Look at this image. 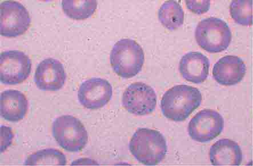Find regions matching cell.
Here are the masks:
<instances>
[{
  "label": "cell",
  "mask_w": 253,
  "mask_h": 166,
  "mask_svg": "<svg viewBox=\"0 0 253 166\" xmlns=\"http://www.w3.org/2000/svg\"><path fill=\"white\" fill-rule=\"evenodd\" d=\"M62 6L66 15L71 19L84 20L93 15L97 8V2L95 0H63Z\"/></svg>",
  "instance_id": "17"
},
{
  "label": "cell",
  "mask_w": 253,
  "mask_h": 166,
  "mask_svg": "<svg viewBox=\"0 0 253 166\" xmlns=\"http://www.w3.org/2000/svg\"><path fill=\"white\" fill-rule=\"evenodd\" d=\"M201 92L188 85H177L164 94L161 101V109L167 119L175 121H185L200 106Z\"/></svg>",
  "instance_id": "1"
},
{
  "label": "cell",
  "mask_w": 253,
  "mask_h": 166,
  "mask_svg": "<svg viewBox=\"0 0 253 166\" xmlns=\"http://www.w3.org/2000/svg\"><path fill=\"white\" fill-rule=\"evenodd\" d=\"M188 9L194 13L202 14L207 13L210 9L211 1H186Z\"/></svg>",
  "instance_id": "20"
},
{
  "label": "cell",
  "mask_w": 253,
  "mask_h": 166,
  "mask_svg": "<svg viewBox=\"0 0 253 166\" xmlns=\"http://www.w3.org/2000/svg\"><path fill=\"white\" fill-rule=\"evenodd\" d=\"M223 128L224 120L221 114L214 110L204 109L190 120L188 132L194 141L205 143L217 137Z\"/></svg>",
  "instance_id": "8"
},
{
  "label": "cell",
  "mask_w": 253,
  "mask_h": 166,
  "mask_svg": "<svg viewBox=\"0 0 253 166\" xmlns=\"http://www.w3.org/2000/svg\"><path fill=\"white\" fill-rule=\"evenodd\" d=\"M67 79L64 66L53 58L42 61L37 67L35 82L39 90L57 91L64 87Z\"/></svg>",
  "instance_id": "11"
},
{
  "label": "cell",
  "mask_w": 253,
  "mask_h": 166,
  "mask_svg": "<svg viewBox=\"0 0 253 166\" xmlns=\"http://www.w3.org/2000/svg\"><path fill=\"white\" fill-rule=\"evenodd\" d=\"M210 156L213 166H240L243 161V152L239 145L226 138L218 140L211 146Z\"/></svg>",
  "instance_id": "15"
},
{
  "label": "cell",
  "mask_w": 253,
  "mask_h": 166,
  "mask_svg": "<svg viewBox=\"0 0 253 166\" xmlns=\"http://www.w3.org/2000/svg\"><path fill=\"white\" fill-rule=\"evenodd\" d=\"M123 105L128 112L136 116H145L156 109L157 95L153 88L144 83H134L125 91Z\"/></svg>",
  "instance_id": "9"
},
{
  "label": "cell",
  "mask_w": 253,
  "mask_h": 166,
  "mask_svg": "<svg viewBox=\"0 0 253 166\" xmlns=\"http://www.w3.org/2000/svg\"><path fill=\"white\" fill-rule=\"evenodd\" d=\"M159 19L165 28L174 31L180 28L184 21V12L182 6L175 1H167L160 7Z\"/></svg>",
  "instance_id": "16"
},
{
  "label": "cell",
  "mask_w": 253,
  "mask_h": 166,
  "mask_svg": "<svg viewBox=\"0 0 253 166\" xmlns=\"http://www.w3.org/2000/svg\"><path fill=\"white\" fill-rule=\"evenodd\" d=\"M29 103L27 97L21 92L6 90L0 97V114L3 119L17 123L27 115Z\"/></svg>",
  "instance_id": "14"
},
{
  "label": "cell",
  "mask_w": 253,
  "mask_h": 166,
  "mask_svg": "<svg viewBox=\"0 0 253 166\" xmlns=\"http://www.w3.org/2000/svg\"><path fill=\"white\" fill-rule=\"evenodd\" d=\"M31 59L18 50L6 51L0 55V80L6 85L23 83L30 75Z\"/></svg>",
  "instance_id": "7"
},
{
  "label": "cell",
  "mask_w": 253,
  "mask_h": 166,
  "mask_svg": "<svg viewBox=\"0 0 253 166\" xmlns=\"http://www.w3.org/2000/svg\"><path fill=\"white\" fill-rule=\"evenodd\" d=\"M113 95L111 84L102 78H91L81 85L78 99L85 108L96 110L102 108L111 100Z\"/></svg>",
  "instance_id": "10"
},
{
  "label": "cell",
  "mask_w": 253,
  "mask_h": 166,
  "mask_svg": "<svg viewBox=\"0 0 253 166\" xmlns=\"http://www.w3.org/2000/svg\"><path fill=\"white\" fill-rule=\"evenodd\" d=\"M247 72V66L241 58L227 55L220 59L214 66L212 75L219 84L234 86L241 82Z\"/></svg>",
  "instance_id": "12"
},
{
  "label": "cell",
  "mask_w": 253,
  "mask_h": 166,
  "mask_svg": "<svg viewBox=\"0 0 253 166\" xmlns=\"http://www.w3.org/2000/svg\"><path fill=\"white\" fill-rule=\"evenodd\" d=\"M230 14L238 24L250 27L253 24V1L234 0L229 6Z\"/></svg>",
  "instance_id": "19"
},
{
  "label": "cell",
  "mask_w": 253,
  "mask_h": 166,
  "mask_svg": "<svg viewBox=\"0 0 253 166\" xmlns=\"http://www.w3.org/2000/svg\"><path fill=\"white\" fill-rule=\"evenodd\" d=\"M67 164V158L61 151L55 149H46L30 155L25 161L24 165L64 166Z\"/></svg>",
  "instance_id": "18"
},
{
  "label": "cell",
  "mask_w": 253,
  "mask_h": 166,
  "mask_svg": "<svg viewBox=\"0 0 253 166\" xmlns=\"http://www.w3.org/2000/svg\"><path fill=\"white\" fill-rule=\"evenodd\" d=\"M52 133L58 145L68 152H79L88 141L85 127L79 119L71 115L57 118L53 123Z\"/></svg>",
  "instance_id": "5"
},
{
  "label": "cell",
  "mask_w": 253,
  "mask_h": 166,
  "mask_svg": "<svg viewBox=\"0 0 253 166\" xmlns=\"http://www.w3.org/2000/svg\"><path fill=\"white\" fill-rule=\"evenodd\" d=\"M195 38L202 49L208 53H218L229 46L232 34L224 21L211 17L202 20L197 25Z\"/></svg>",
  "instance_id": "4"
},
{
  "label": "cell",
  "mask_w": 253,
  "mask_h": 166,
  "mask_svg": "<svg viewBox=\"0 0 253 166\" xmlns=\"http://www.w3.org/2000/svg\"><path fill=\"white\" fill-rule=\"evenodd\" d=\"M31 23L28 11L21 3L3 1L0 5V33L7 38H16L24 34Z\"/></svg>",
  "instance_id": "6"
},
{
  "label": "cell",
  "mask_w": 253,
  "mask_h": 166,
  "mask_svg": "<svg viewBox=\"0 0 253 166\" xmlns=\"http://www.w3.org/2000/svg\"><path fill=\"white\" fill-rule=\"evenodd\" d=\"M210 68L209 59L195 51L183 55L179 64V71L183 78L194 84L203 83L207 80Z\"/></svg>",
  "instance_id": "13"
},
{
  "label": "cell",
  "mask_w": 253,
  "mask_h": 166,
  "mask_svg": "<svg viewBox=\"0 0 253 166\" xmlns=\"http://www.w3.org/2000/svg\"><path fill=\"white\" fill-rule=\"evenodd\" d=\"M14 137L12 128L6 127H1V153L4 152L12 145Z\"/></svg>",
  "instance_id": "21"
},
{
  "label": "cell",
  "mask_w": 253,
  "mask_h": 166,
  "mask_svg": "<svg viewBox=\"0 0 253 166\" xmlns=\"http://www.w3.org/2000/svg\"><path fill=\"white\" fill-rule=\"evenodd\" d=\"M129 150L140 163L156 166L166 158L168 147L164 136L159 131L139 128L131 138Z\"/></svg>",
  "instance_id": "2"
},
{
  "label": "cell",
  "mask_w": 253,
  "mask_h": 166,
  "mask_svg": "<svg viewBox=\"0 0 253 166\" xmlns=\"http://www.w3.org/2000/svg\"><path fill=\"white\" fill-rule=\"evenodd\" d=\"M145 54L142 47L135 40L123 39L114 45L110 55L113 71L124 79H130L141 71Z\"/></svg>",
  "instance_id": "3"
}]
</instances>
